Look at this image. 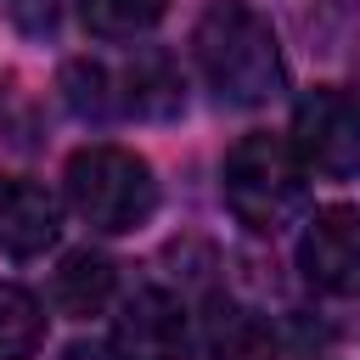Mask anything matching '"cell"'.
Here are the masks:
<instances>
[{
  "instance_id": "cell-12",
  "label": "cell",
  "mask_w": 360,
  "mask_h": 360,
  "mask_svg": "<svg viewBox=\"0 0 360 360\" xmlns=\"http://www.w3.org/2000/svg\"><path fill=\"white\" fill-rule=\"evenodd\" d=\"M79 11H84V28L101 39H135V34L158 28L169 0H84Z\"/></svg>"
},
{
  "instance_id": "cell-2",
  "label": "cell",
  "mask_w": 360,
  "mask_h": 360,
  "mask_svg": "<svg viewBox=\"0 0 360 360\" xmlns=\"http://www.w3.org/2000/svg\"><path fill=\"white\" fill-rule=\"evenodd\" d=\"M219 191H225V208L259 231V236H276L287 231L304 202H309V186H304V163L292 158V146L270 129H253L242 135L231 152H225V169H219Z\"/></svg>"
},
{
  "instance_id": "cell-11",
  "label": "cell",
  "mask_w": 360,
  "mask_h": 360,
  "mask_svg": "<svg viewBox=\"0 0 360 360\" xmlns=\"http://www.w3.org/2000/svg\"><path fill=\"white\" fill-rule=\"evenodd\" d=\"M45 343V309L28 287L0 281V360H28Z\"/></svg>"
},
{
  "instance_id": "cell-13",
  "label": "cell",
  "mask_w": 360,
  "mask_h": 360,
  "mask_svg": "<svg viewBox=\"0 0 360 360\" xmlns=\"http://www.w3.org/2000/svg\"><path fill=\"white\" fill-rule=\"evenodd\" d=\"M62 90H68V107H73L79 118H112V112H118L112 68H101V62H68Z\"/></svg>"
},
{
  "instance_id": "cell-14",
  "label": "cell",
  "mask_w": 360,
  "mask_h": 360,
  "mask_svg": "<svg viewBox=\"0 0 360 360\" xmlns=\"http://www.w3.org/2000/svg\"><path fill=\"white\" fill-rule=\"evenodd\" d=\"M6 11L22 34H51L56 28V0H6Z\"/></svg>"
},
{
  "instance_id": "cell-6",
  "label": "cell",
  "mask_w": 360,
  "mask_h": 360,
  "mask_svg": "<svg viewBox=\"0 0 360 360\" xmlns=\"http://www.w3.org/2000/svg\"><path fill=\"white\" fill-rule=\"evenodd\" d=\"M112 349L124 360H186L191 354V326H186V304L163 287H135L118 304L112 321Z\"/></svg>"
},
{
  "instance_id": "cell-15",
  "label": "cell",
  "mask_w": 360,
  "mask_h": 360,
  "mask_svg": "<svg viewBox=\"0 0 360 360\" xmlns=\"http://www.w3.org/2000/svg\"><path fill=\"white\" fill-rule=\"evenodd\" d=\"M56 360H124L112 343H96V338H79V343H68Z\"/></svg>"
},
{
  "instance_id": "cell-7",
  "label": "cell",
  "mask_w": 360,
  "mask_h": 360,
  "mask_svg": "<svg viewBox=\"0 0 360 360\" xmlns=\"http://www.w3.org/2000/svg\"><path fill=\"white\" fill-rule=\"evenodd\" d=\"M56 231H62L56 197L28 174H0V253L34 259L56 242Z\"/></svg>"
},
{
  "instance_id": "cell-8",
  "label": "cell",
  "mask_w": 360,
  "mask_h": 360,
  "mask_svg": "<svg viewBox=\"0 0 360 360\" xmlns=\"http://www.w3.org/2000/svg\"><path fill=\"white\" fill-rule=\"evenodd\" d=\"M276 326L236 304V298H208V315H202V360H276Z\"/></svg>"
},
{
  "instance_id": "cell-9",
  "label": "cell",
  "mask_w": 360,
  "mask_h": 360,
  "mask_svg": "<svg viewBox=\"0 0 360 360\" xmlns=\"http://www.w3.org/2000/svg\"><path fill=\"white\" fill-rule=\"evenodd\" d=\"M112 96H118V112H135V118H174L186 107L180 73L163 51H141L135 62H124L112 73Z\"/></svg>"
},
{
  "instance_id": "cell-4",
  "label": "cell",
  "mask_w": 360,
  "mask_h": 360,
  "mask_svg": "<svg viewBox=\"0 0 360 360\" xmlns=\"http://www.w3.org/2000/svg\"><path fill=\"white\" fill-rule=\"evenodd\" d=\"M292 158L304 163V174L321 180H354L360 174V107L343 90H309L292 107V135H287Z\"/></svg>"
},
{
  "instance_id": "cell-1",
  "label": "cell",
  "mask_w": 360,
  "mask_h": 360,
  "mask_svg": "<svg viewBox=\"0 0 360 360\" xmlns=\"http://www.w3.org/2000/svg\"><path fill=\"white\" fill-rule=\"evenodd\" d=\"M191 51H197L202 79L231 107H264L270 96L287 90L276 28H270V17H259L242 0H214L191 28Z\"/></svg>"
},
{
  "instance_id": "cell-10",
  "label": "cell",
  "mask_w": 360,
  "mask_h": 360,
  "mask_svg": "<svg viewBox=\"0 0 360 360\" xmlns=\"http://www.w3.org/2000/svg\"><path fill=\"white\" fill-rule=\"evenodd\" d=\"M112 259L107 253H96V248H79V253H68L62 264H56V276H51V304L62 309V315H96L107 298H112Z\"/></svg>"
},
{
  "instance_id": "cell-3",
  "label": "cell",
  "mask_w": 360,
  "mask_h": 360,
  "mask_svg": "<svg viewBox=\"0 0 360 360\" xmlns=\"http://www.w3.org/2000/svg\"><path fill=\"white\" fill-rule=\"evenodd\" d=\"M68 202L73 214L101 231V236H124V231H141L152 214H158V180H152V163L129 146H79L68 158Z\"/></svg>"
},
{
  "instance_id": "cell-5",
  "label": "cell",
  "mask_w": 360,
  "mask_h": 360,
  "mask_svg": "<svg viewBox=\"0 0 360 360\" xmlns=\"http://www.w3.org/2000/svg\"><path fill=\"white\" fill-rule=\"evenodd\" d=\"M298 270L315 292L332 298H360V208L332 202L304 225L298 242Z\"/></svg>"
}]
</instances>
